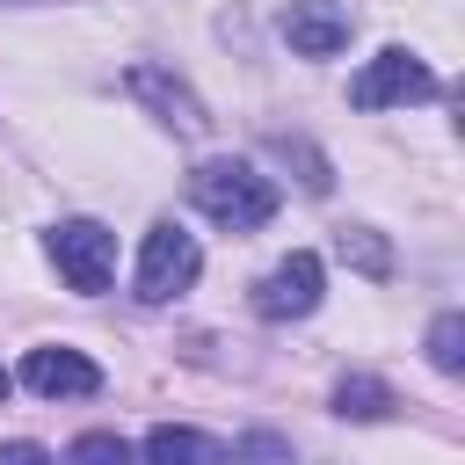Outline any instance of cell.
Masks as SVG:
<instances>
[{"label":"cell","instance_id":"6da1fadb","mask_svg":"<svg viewBox=\"0 0 465 465\" xmlns=\"http://www.w3.org/2000/svg\"><path fill=\"white\" fill-rule=\"evenodd\" d=\"M189 203H196L211 225H225V232H262V225L276 218V182L254 174L247 160H203V167L189 174Z\"/></svg>","mask_w":465,"mask_h":465},{"label":"cell","instance_id":"7a4b0ae2","mask_svg":"<svg viewBox=\"0 0 465 465\" xmlns=\"http://www.w3.org/2000/svg\"><path fill=\"white\" fill-rule=\"evenodd\" d=\"M44 247H51L58 276H65L73 291H102V283L116 276V232L94 225V218H58V225L44 232Z\"/></svg>","mask_w":465,"mask_h":465},{"label":"cell","instance_id":"3957f363","mask_svg":"<svg viewBox=\"0 0 465 465\" xmlns=\"http://www.w3.org/2000/svg\"><path fill=\"white\" fill-rule=\"evenodd\" d=\"M196 269H203L196 232H182V225H153L145 247H138V298H145V305H167V298H182V291L196 283Z\"/></svg>","mask_w":465,"mask_h":465},{"label":"cell","instance_id":"277c9868","mask_svg":"<svg viewBox=\"0 0 465 465\" xmlns=\"http://www.w3.org/2000/svg\"><path fill=\"white\" fill-rule=\"evenodd\" d=\"M349 102L356 109H392V102H436V73L407 51V44H392V51H378L356 80H349Z\"/></svg>","mask_w":465,"mask_h":465},{"label":"cell","instance_id":"5b68a950","mask_svg":"<svg viewBox=\"0 0 465 465\" xmlns=\"http://www.w3.org/2000/svg\"><path fill=\"white\" fill-rule=\"evenodd\" d=\"M124 87H131V102H145L167 131H182V138H203V131H211L203 102H196V94H189L167 65H131V73H124Z\"/></svg>","mask_w":465,"mask_h":465},{"label":"cell","instance_id":"8992f818","mask_svg":"<svg viewBox=\"0 0 465 465\" xmlns=\"http://www.w3.org/2000/svg\"><path fill=\"white\" fill-rule=\"evenodd\" d=\"M312 305H320V254H305V247L283 254V262L254 283V312H262V320H305Z\"/></svg>","mask_w":465,"mask_h":465},{"label":"cell","instance_id":"52a82bcc","mask_svg":"<svg viewBox=\"0 0 465 465\" xmlns=\"http://www.w3.org/2000/svg\"><path fill=\"white\" fill-rule=\"evenodd\" d=\"M22 385L29 392H44V400H87V392H102V371L80 356V349H29L22 356Z\"/></svg>","mask_w":465,"mask_h":465},{"label":"cell","instance_id":"ba28073f","mask_svg":"<svg viewBox=\"0 0 465 465\" xmlns=\"http://www.w3.org/2000/svg\"><path fill=\"white\" fill-rule=\"evenodd\" d=\"M283 44H291L298 58H334V51L349 44V15H341L334 0H291V7H283Z\"/></svg>","mask_w":465,"mask_h":465},{"label":"cell","instance_id":"9c48e42d","mask_svg":"<svg viewBox=\"0 0 465 465\" xmlns=\"http://www.w3.org/2000/svg\"><path fill=\"white\" fill-rule=\"evenodd\" d=\"M334 414H341V421H385V414H392V385L371 378V371H349V378L334 385Z\"/></svg>","mask_w":465,"mask_h":465},{"label":"cell","instance_id":"30bf717a","mask_svg":"<svg viewBox=\"0 0 465 465\" xmlns=\"http://www.w3.org/2000/svg\"><path fill=\"white\" fill-rule=\"evenodd\" d=\"M145 465H218V450H211L196 429H174V421H160V429L145 436Z\"/></svg>","mask_w":465,"mask_h":465},{"label":"cell","instance_id":"8fae6325","mask_svg":"<svg viewBox=\"0 0 465 465\" xmlns=\"http://www.w3.org/2000/svg\"><path fill=\"white\" fill-rule=\"evenodd\" d=\"M334 254H341L349 269H363L371 283H385V276H392V247H385L371 225H341V232H334Z\"/></svg>","mask_w":465,"mask_h":465},{"label":"cell","instance_id":"7c38bea8","mask_svg":"<svg viewBox=\"0 0 465 465\" xmlns=\"http://www.w3.org/2000/svg\"><path fill=\"white\" fill-rule=\"evenodd\" d=\"M429 363H436V371H465V312H436V327H429Z\"/></svg>","mask_w":465,"mask_h":465},{"label":"cell","instance_id":"4fadbf2b","mask_svg":"<svg viewBox=\"0 0 465 465\" xmlns=\"http://www.w3.org/2000/svg\"><path fill=\"white\" fill-rule=\"evenodd\" d=\"M65 465H131V443L116 429H87V436H73Z\"/></svg>","mask_w":465,"mask_h":465},{"label":"cell","instance_id":"5bb4252c","mask_svg":"<svg viewBox=\"0 0 465 465\" xmlns=\"http://www.w3.org/2000/svg\"><path fill=\"white\" fill-rule=\"evenodd\" d=\"M232 465H291V443H283V436H269V429H254V436H240V443H232Z\"/></svg>","mask_w":465,"mask_h":465},{"label":"cell","instance_id":"9a60e30c","mask_svg":"<svg viewBox=\"0 0 465 465\" xmlns=\"http://www.w3.org/2000/svg\"><path fill=\"white\" fill-rule=\"evenodd\" d=\"M0 465H51L44 443H0Z\"/></svg>","mask_w":465,"mask_h":465},{"label":"cell","instance_id":"2e32d148","mask_svg":"<svg viewBox=\"0 0 465 465\" xmlns=\"http://www.w3.org/2000/svg\"><path fill=\"white\" fill-rule=\"evenodd\" d=\"M0 400H7V371H0Z\"/></svg>","mask_w":465,"mask_h":465},{"label":"cell","instance_id":"e0dca14e","mask_svg":"<svg viewBox=\"0 0 465 465\" xmlns=\"http://www.w3.org/2000/svg\"><path fill=\"white\" fill-rule=\"evenodd\" d=\"M7 7H29V0H7Z\"/></svg>","mask_w":465,"mask_h":465}]
</instances>
